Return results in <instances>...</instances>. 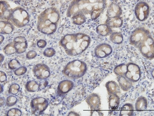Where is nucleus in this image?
<instances>
[{
	"mask_svg": "<svg viewBox=\"0 0 154 116\" xmlns=\"http://www.w3.org/2000/svg\"><path fill=\"white\" fill-rule=\"evenodd\" d=\"M91 42L89 36L79 33L65 35L60 39L59 44L67 55L74 57L85 52L89 47Z\"/></svg>",
	"mask_w": 154,
	"mask_h": 116,
	"instance_id": "obj_1",
	"label": "nucleus"
},
{
	"mask_svg": "<svg viewBox=\"0 0 154 116\" xmlns=\"http://www.w3.org/2000/svg\"><path fill=\"white\" fill-rule=\"evenodd\" d=\"M60 17V13L57 8L52 7L46 9L38 17L37 30L44 34H53L57 30Z\"/></svg>",
	"mask_w": 154,
	"mask_h": 116,
	"instance_id": "obj_2",
	"label": "nucleus"
},
{
	"mask_svg": "<svg viewBox=\"0 0 154 116\" xmlns=\"http://www.w3.org/2000/svg\"><path fill=\"white\" fill-rule=\"evenodd\" d=\"M106 1L104 0L89 1H74L70 4L67 12L68 17H72L77 14H91L93 11L98 9H105Z\"/></svg>",
	"mask_w": 154,
	"mask_h": 116,
	"instance_id": "obj_3",
	"label": "nucleus"
},
{
	"mask_svg": "<svg viewBox=\"0 0 154 116\" xmlns=\"http://www.w3.org/2000/svg\"><path fill=\"white\" fill-rule=\"evenodd\" d=\"M87 64L84 61L75 60L69 62L63 72L65 76L73 79H78L85 75L87 70Z\"/></svg>",
	"mask_w": 154,
	"mask_h": 116,
	"instance_id": "obj_4",
	"label": "nucleus"
},
{
	"mask_svg": "<svg viewBox=\"0 0 154 116\" xmlns=\"http://www.w3.org/2000/svg\"><path fill=\"white\" fill-rule=\"evenodd\" d=\"M8 20L17 27H23L30 21L29 14L24 8L17 7L11 9Z\"/></svg>",
	"mask_w": 154,
	"mask_h": 116,
	"instance_id": "obj_5",
	"label": "nucleus"
},
{
	"mask_svg": "<svg viewBox=\"0 0 154 116\" xmlns=\"http://www.w3.org/2000/svg\"><path fill=\"white\" fill-rule=\"evenodd\" d=\"M138 48L140 52L144 57L149 59L153 58L154 40L151 35L142 42L139 44Z\"/></svg>",
	"mask_w": 154,
	"mask_h": 116,
	"instance_id": "obj_6",
	"label": "nucleus"
},
{
	"mask_svg": "<svg viewBox=\"0 0 154 116\" xmlns=\"http://www.w3.org/2000/svg\"><path fill=\"white\" fill-rule=\"evenodd\" d=\"M150 32L143 27H138L133 30L131 34L130 42L131 44L137 48L142 42L149 35Z\"/></svg>",
	"mask_w": 154,
	"mask_h": 116,
	"instance_id": "obj_7",
	"label": "nucleus"
},
{
	"mask_svg": "<svg viewBox=\"0 0 154 116\" xmlns=\"http://www.w3.org/2000/svg\"><path fill=\"white\" fill-rule=\"evenodd\" d=\"M49 102L42 97H37L32 99L31 102L32 112L35 115H39L47 108Z\"/></svg>",
	"mask_w": 154,
	"mask_h": 116,
	"instance_id": "obj_8",
	"label": "nucleus"
},
{
	"mask_svg": "<svg viewBox=\"0 0 154 116\" xmlns=\"http://www.w3.org/2000/svg\"><path fill=\"white\" fill-rule=\"evenodd\" d=\"M150 12L149 5L144 2H140L136 5L134 8V14L138 20L143 22L148 18Z\"/></svg>",
	"mask_w": 154,
	"mask_h": 116,
	"instance_id": "obj_9",
	"label": "nucleus"
},
{
	"mask_svg": "<svg viewBox=\"0 0 154 116\" xmlns=\"http://www.w3.org/2000/svg\"><path fill=\"white\" fill-rule=\"evenodd\" d=\"M128 71L125 75L127 79L132 82H136L140 79L141 72L137 64L130 63L127 64Z\"/></svg>",
	"mask_w": 154,
	"mask_h": 116,
	"instance_id": "obj_10",
	"label": "nucleus"
},
{
	"mask_svg": "<svg viewBox=\"0 0 154 116\" xmlns=\"http://www.w3.org/2000/svg\"><path fill=\"white\" fill-rule=\"evenodd\" d=\"M32 71L35 77L40 80H45L50 75L49 67L43 63H39L35 65L32 68Z\"/></svg>",
	"mask_w": 154,
	"mask_h": 116,
	"instance_id": "obj_11",
	"label": "nucleus"
},
{
	"mask_svg": "<svg viewBox=\"0 0 154 116\" xmlns=\"http://www.w3.org/2000/svg\"><path fill=\"white\" fill-rule=\"evenodd\" d=\"M111 46L106 43H101L97 45L94 49L96 57L99 58H105L108 57L112 52Z\"/></svg>",
	"mask_w": 154,
	"mask_h": 116,
	"instance_id": "obj_12",
	"label": "nucleus"
},
{
	"mask_svg": "<svg viewBox=\"0 0 154 116\" xmlns=\"http://www.w3.org/2000/svg\"><path fill=\"white\" fill-rule=\"evenodd\" d=\"M86 101L92 110H99L100 109L101 102L100 96L93 93L88 95Z\"/></svg>",
	"mask_w": 154,
	"mask_h": 116,
	"instance_id": "obj_13",
	"label": "nucleus"
},
{
	"mask_svg": "<svg viewBox=\"0 0 154 116\" xmlns=\"http://www.w3.org/2000/svg\"><path fill=\"white\" fill-rule=\"evenodd\" d=\"M13 42L14 44L17 54H22L26 52L28 44L26 39L24 37L17 36L14 39Z\"/></svg>",
	"mask_w": 154,
	"mask_h": 116,
	"instance_id": "obj_14",
	"label": "nucleus"
},
{
	"mask_svg": "<svg viewBox=\"0 0 154 116\" xmlns=\"http://www.w3.org/2000/svg\"><path fill=\"white\" fill-rule=\"evenodd\" d=\"M122 11L119 5L112 3L110 5L107 11L108 18L119 17L122 15Z\"/></svg>",
	"mask_w": 154,
	"mask_h": 116,
	"instance_id": "obj_15",
	"label": "nucleus"
},
{
	"mask_svg": "<svg viewBox=\"0 0 154 116\" xmlns=\"http://www.w3.org/2000/svg\"><path fill=\"white\" fill-rule=\"evenodd\" d=\"M74 86V83L71 80H66L60 82L58 87L59 94L63 95L71 90Z\"/></svg>",
	"mask_w": 154,
	"mask_h": 116,
	"instance_id": "obj_16",
	"label": "nucleus"
},
{
	"mask_svg": "<svg viewBox=\"0 0 154 116\" xmlns=\"http://www.w3.org/2000/svg\"><path fill=\"white\" fill-rule=\"evenodd\" d=\"M11 9L8 3L5 1L0 2L1 20H8Z\"/></svg>",
	"mask_w": 154,
	"mask_h": 116,
	"instance_id": "obj_17",
	"label": "nucleus"
},
{
	"mask_svg": "<svg viewBox=\"0 0 154 116\" xmlns=\"http://www.w3.org/2000/svg\"><path fill=\"white\" fill-rule=\"evenodd\" d=\"M15 29V27L11 22L2 20L0 22V33L2 35L9 34Z\"/></svg>",
	"mask_w": 154,
	"mask_h": 116,
	"instance_id": "obj_18",
	"label": "nucleus"
},
{
	"mask_svg": "<svg viewBox=\"0 0 154 116\" xmlns=\"http://www.w3.org/2000/svg\"><path fill=\"white\" fill-rule=\"evenodd\" d=\"M105 86L109 96L117 95L120 92V87L118 83L114 81H110L106 82Z\"/></svg>",
	"mask_w": 154,
	"mask_h": 116,
	"instance_id": "obj_19",
	"label": "nucleus"
},
{
	"mask_svg": "<svg viewBox=\"0 0 154 116\" xmlns=\"http://www.w3.org/2000/svg\"><path fill=\"white\" fill-rule=\"evenodd\" d=\"M118 81L121 89L124 91H129L133 86L132 82L124 76H118Z\"/></svg>",
	"mask_w": 154,
	"mask_h": 116,
	"instance_id": "obj_20",
	"label": "nucleus"
},
{
	"mask_svg": "<svg viewBox=\"0 0 154 116\" xmlns=\"http://www.w3.org/2000/svg\"><path fill=\"white\" fill-rule=\"evenodd\" d=\"M134 108L132 104H125L121 108L119 115L120 116H133L134 114Z\"/></svg>",
	"mask_w": 154,
	"mask_h": 116,
	"instance_id": "obj_21",
	"label": "nucleus"
},
{
	"mask_svg": "<svg viewBox=\"0 0 154 116\" xmlns=\"http://www.w3.org/2000/svg\"><path fill=\"white\" fill-rule=\"evenodd\" d=\"M106 23L110 28H120L123 25V21L120 17L108 18Z\"/></svg>",
	"mask_w": 154,
	"mask_h": 116,
	"instance_id": "obj_22",
	"label": "nucleus"
},
{
	"mask_svg": "<svg viewBox=\"0 0 154 116\" xmlns=\"http://www.w3.org/2000/svg\"><path fill=\"white\" fill-rule=\"evenodd\" d=\"M148 106V101L146 97L141 96L138 97L135 104V109L138 112L145 110Z\"/></svg>",
	"mask_w": 154,
	"mask_h": 116,
	"instance_id": "obj_23",
	"label": "nucleus"
},
{
	"mask_svg": "<svg viewBox=\"0 0 154 116\" xmlns=\"http://www.w3.org/2000/svg\"><path fill=\"white\" fill-rule=\"evenodd\" d=\"M109 101L110 110H115L118 109L120 104V100L117 95L113 94L109 96Z\"/></svg>",
	"mask_w": 154,
	"mask_h": 116,
	"instance_id": "obj_24",
	"label": "nucleus"
},
{
	"mask_svg": "<svg viewBox=\"0 0 154 116\" xmlns=\"http://www.w3.org/2000/svg\"><path fill=\"white\" fill-rule=\"evenodd\" d=\"M96 31L98 34L103 36H108L112 33L111 28L106 24L99 25L97 27Z\"/></svg>",
	"mask_w": 154,
	"mask_h": 116,
	"instance_id": "obj_25",
	"label": "nucleus"
},
{
	"mask_svg": "<svg viewBox=\"0 0 154 116\" xmlns=\"http://www.w3.org/2000/svg\"><path fill=\"white\" fill-rule=\"evenodd\" d=\"M110 40L116 44L122 43L123 41V36L120 32H116L112 33L110 36Z\"/></svg>",
	"mask_w": 154,
	"mask_h": 116,
	"instance_id": "obj_26",
	"label": "nucleus"
},
{
	"mask_svg": "<svg viewBox=\"0 0 154 116\" xmlns=\"http://www.w3.org/2000/svg\"><path fill=\"white\" fill-rule=\"evenodd\" d=\"M73 24L77 25H81L86 21V17L85 15L81 13L77 14L72 17Z\"/></svg>",
	"mask_w": 154,
	"mask_h": 116,
	"instance_id": "obj_27",
	"label": "nucleus"
},
{
	"mask_svg": "<svg viewBox=\"0 0 154 116\" xmlns=\"http://www.w3.org/2000/svg\"><path fill=\"white\" fill-rule=\"evenodd\" d=\"M128 71L127 64H122L116 66L114 69V72L118 76H125Z\"/></svg>",
	"mask_w": 154,
	"mask_h": 116,
	"instance_id": "obj_28",
	"label": "nucleus"
},
{
	"mask_svg": "<svg viewBox=\"0 0 154 116\" xmlns=\"http://www.w3.org/2000/svg\"><path fill=\"white\" fill-rule=\"evenodd\" d=\"M39 85L35 81L31 80L27 82L26 85L27 91L30 92L36 91L39 89Z\"/></svg>",
	"mask_w": 154,
	"mask_h": 116,
	"instance_id": "obj_29",
	"label": "nucleus"
},
{
	"mask_svg": "<svg viewBox=\"0 0 154 116\" xmlns=\"http://www.w3.org/2000/svg\"><path fill=\"white\" fill-rule=\"evenodd\" d=\"M4 52L6 54L11 55L17 52L14 44L11 42L7 44L3 49Z\"/></svg>",
	"mask_w": 154,
	"mask_h": 116,
	"instance_id": "obj_30",
	"label": "nucleus"
},
{
	"mask_svg": "<svg viewBox=\"0 0 154 116\" xmlns=\"http://www.w3.org/2000/svg\"><path fill=\"white\" fill-rule=\"evenodd\" d=\"M17 97L13 96H9L6 99V105L8 107L15 105L17 103Z\"/></svg>",
	"mask_w": 154,
	"mask_h": 116,
	"instance_id": "obj_31",
	"label": "nucleus"
},
{
	"mask_svg": "<svg viewBox=\"0 0 154 116\" xmlns=\"http://www.w3.org/2000/svg\"><path fill=\"white\" fill-rule=\"evenodd\" d=\"M21 64L18 60L13 59L11 60L8 64V67L11 70H15L20 67Z\"/></svg>",
	"mask_w": 154,
	"mask_h": 116,
	"instance_id": "obj_32",
	"label": "nucleus"
},
{
	"mask_svg": "<svg viewBox=\"0 0 154 116\" xmlns=\"http://www.w3.org/2000/svg\"><path fill=\"white\" fill-rule=\"evenodd\" d=\"M20 87L19 85L17 83H14L11 85L9 88L8 92L9 94L15 95L17 94L19 91Z\"/></svg>",
	"mask_w": 154,
	"mask_h": 116,
	"instance_id": "obj_33",
	"label": "nucleus"
},
{
	"mask_svg": "<svg viewBox=\"0 0 154 116\" xmlns=\"http://www.w3.org/2000/svg\"><path fill=\"white\" fill-rule=\"evenodd\" d=\"M22 115L21 111L17 108H12L9 109L7 114L8 116H20Z\"/></svg>",
	"mask_w": 154,
	"mask_h": 116,
	"instance_id": "obj_34",
	"label": "nucleus"
},
{
	"mask_svg": "<svg viewBox=\"0 0 154 116\" xmlns=\"http://www.w3.org/2000/svg\"><path fill=\"white\" fill-rule=\"evenodd\" d=\"M104 10V9H98L93 11L90 14L91 19L93 20L97 19L103 13Z\"/></svg>",
	"mask_w": 154,
	"mask_h": 116,
	"instance_id": "obj_35",
	"label": "nucleus"
},
{
	"mask_svg": "<svg viewBox=\"0 0 154 116\" xmlns=\"http://www.w3.org/2000/svg\"><path fill=\"white\" fill-rule=\"evenodd\" d=\"M55 53V51L54 49L48 48L44 50L43 54L45 57L51 58L54 56Z\"/></svg>",
	"mask_w": 154,
	"mask_h": 116,
	"instance_id": "obj_36",
	"label": "nucleus"
},
{
	"mask_svg": "<svg viewBox=\"0 0 154 116\" xmlns=\"http://www.w3.org/2000/svg\"><path fill=\"white\" fill-rule=\"evenodd\" d=\"M27 68L25 66H21L15 70V74L17 76H20L24 75L27 71Z\"/></svg>",
	"mask_w": 154,
	"mask_h": 116,
	"instance_id": "obj_37",
	"label": "nucleus"
},
{
	"mask_svg": "<svg viewBox=\"0 0 154 116\" xmlns=\"http://www.w3.org/2000/svg\"><path fill=\"white\" fill-rule=\"evenodd\" d=\"M37 53L35 51L30 50L27 53L26 58L29 59H33L37 56Z\"/></svg>",
	"mask_w": 154,
	"mask_h": 116,
	"instance_id": "obj_38",
	"label": "nucleus"
},
{
	"mask_svg": "<svg viewBox=\"0 0 154 116\" xmlns=\"http://www.w3.org/2000/svg\"><path fill=\"white\" fill-rule=\"evenodd\" d=\"M47 44L46 41L44 39H40L37 41V45L38 47L40 48L43 49L46 46Z\"/></svg>",
	"mask_w": 154,
	"mask_h": 116,
	"instance_id": "obj_39",
	"label": "nucleus"
},
{
	"mask_svg": "<svg viewBox=\"0 0 154 116\" xmlns=\"http://www.w3.org/2000/svg\"><path fill=\"white\" fill-rule=\"evenodd\" d=\"M48 82L46 80H44L41 82L39 84V89H43L48 86Z\"/></svg>",
	"mask_w": 154,
	"mask_h": 116,
	"instance_id": "obj_40",
	"label": "nucleus"
},
{
	"mask_svg": "<svg viewBox=\"0 0 154 116\" xmlns=\"http://www.w3.org/2000/svg\"><path fill=\"white\" fill-rule=\"evenodd\" d=\"M103 115V114L99 110H92L91 112V116H102Z\"/></svg>",
	"mask_w": 154,
	"mask_h": 116,
	"instance_id": "obj_41",
	"label": "nucleus"
},
{
	"mask_svg": "<svg viewBox=\"0 0 154 116\" xmlns=\"http://www.w3.org/2000/svg\"><path fill=\"white\" fill-rule=\"evenodd\" d=\"M7 76L6 74L4 72L1 71L0 73V81L3 83L5 81L7 80Z\"/></svg>",
	"mask_w": 154,
	"mask_h": 116,
	"instance_id": "obj_42",
	"label": "nucleus"
},
{
	"mask_svg": "<svg viewBox=\"0 0 154 116\" xmlns=\"http://www.w3.org/2000/svg\"><path fill=\"white\" fill-rule=\"evenodd\" d=\"M5 102V99L3 97H1V100H0V105H1V107L3 106Z\"/></svg>",
	"mask_w": 154,
	"mask_h": 116,
	"instance_id": "obj_43",
	"label": "nucleus"
},
{
	"mask_svg": "<svg viewBox=\"0 0 154 116\" xmlns=\"http://www.w3.org/2000/svg\"><path fill=\"white\" fill-rule=\"evenodd\" d=\"M78 114L75 112H71L69 113L68 116H79Z\"/></svg>",
	"mask_w": 154,
	"mask_h": 116,
	"instance_id": "obj_44",
	"label": "nucleus"
},
{
	"mask_svg": "<svg viewBox=\"0 0 154 116\" xmlns=\"http://www.w3.org/2000/svg\"><path fill=\"white\" fill-rule=\"evenodd\" d=\"M4 39V37L2 35H1V45L2 44Z\"/></svg>",
	"mask_w": 154,
	"mask_h": 116,
	"instance_id": "obj_45",
	"label": "nucleus"
}]
</instances>
